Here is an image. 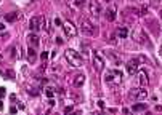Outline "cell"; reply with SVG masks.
I'll return each instance as SVG.
<instances>
[{
  "mask_svg": "<svg viewBox=\"0 0 162 115\" xmlns=\"http://www.w3.org/2000/svg\"><path fill=\"white\" fill-rule=\"evenodd\" d=\"M138 83H140L141 88H144V86L149 83V78H148L146 71H138Z\"/></svg>",
  "mask_w": 162,
  "mask_h": 115,
  "instance_id": "8fae6325",
  "label": "cell"
},
{
  "mask_svg": "<svg viewBox=\"0 0 162 115\" xmlns=\"http://www.w3.org/2000/svg\"><path fill=\"white\" fill-rule=\"evenodd\" d=\"M130 35H132V38H133V42H137V43H140V45L148 43V37H146V34H144L141 29H133Z\"/></svg>",
  "mask_w": 162,
  "mask_h": 115,
  "instance_id": "8992f818",
  "label": "cell"
},
{
  "mask_svg": "<svg viewBox=\"0 0 162 115\" xmlns=\"http://www.w3.org/2000/svg\"><path fill=\"white\" fill-rule=\"evenodd\" d=\"M18 19H19V13H18V11H13V13H7V15H5V21H7V22H15Z\"/></svg>",
  "mask_w": 162,
  "mask_h": 115,
  "instance_id": "e0dca14e",
  "label": "cell"
},
{
  "mask_svg": "<svg viewBox=\"0 0 162 115\" xmlns=\"http://www.w3.org/2000/svg\"><path fill=\"white\" fill-rule=\"evenodd\" d=\"M47 58H48V53H47V51H43V53H42V59H43V61H45V59H47Z\"/></svg>",
  "mask_w": 162,
  "mask_h": 115,
  "instance_id": "f1b7e54d",
  "label": "cell"
},
{
  "mask_svg": "<svg viewBox=\"0 0 162 115\" xmlns=\"http://www.w3.org/2000/svg\"><path fill=\"white\" fill-rule=\"evenodd\" d=\"M68 3L72 5V7H83V5H85L83 0H68Z\"/></svg>",
  "mask_w": 162,
  "mask_h": 115,
  "instance_id": "44dd1931",
  "label": "cell"
},
{
  "mask_svg": "<svg viewBox=\"0 0 162 115\" xmlns=\"http://www.w3.org/2000/svg\"><path fill=\"white\" fill-rule=\"evenodd\" d=\"M159 54H160V56H162V48H160V51H159Z\"/></svg>",
  "mask_w": 162,
  "mask_h": 115,
  "instance_id": "8d00e7d4",
  "label": "cell"
},
{
  "mask_svg": "<svg viewBox=\"0 0 162 115\" xmlns=\"http://www.w3.org/2000/svg\"><path fill=\"white\" fill-rule=\"evenodd\" d=\"M56 43L61 45V43H63V38H61V37H56Z\"/></svg>",
  "mask_w": 162,
  "mask_h": 115,
  "instance_id": "f546056e",
  "label": "cell"
},
{
  "mask_svg": "<svg viewBox=\"0 0 162 115\" xmlns=\"http://www.w3.org/2000/svg\"><path fill=\"white\" fill-rule=\"evenodd\" d=\"M18 109H24V104H23V102H18Z\"/></svg>",
  "mask_w": 162,
  "mask_h": 115,
  "instance_id": "1f68e13d",
  "label": "cell"
},
{
  "mask_svg": "<svg viewBox=\"0 0 162 115\" xmlns=\"http://www.w3.org/2000/svg\"><path fill=\"white\" fill-rule=\"evenodd\" d=\"M93 115H103V113H101V112H95Z\"/></svg>",
  "mask_w": 162,
  "mask_h": 115,
  "instance_id": "e575fe53",
  "label": "cell"
},
{
  "mask_svg": "<svg viewBox=\"0 0 162 115\" xmlns=\"http://www.w3.org/2000/svg\"><path fill=\"white\" fill-rule=\"evenodd\" d=\"M116 35L119 37V38H127V37H128V31H127V27H124V26L117 27V29H116Z\"/></svg>",
  "mask_w": 162,
  "mask_h": 115,
  "instance_id": "2e32d148",
  "label": "cell"
},
{
  "mask_svg": "<svg viewBox=\"0 0 162 115\" xmlns=\"http://www.w3.org/2000/svg\"><path fill=\"white\" fill-rule=\"evenodd\" d=\"M144 109H148V107H146V104H143V102H135V104L132 106L133 112H143Z\"/></svg>",
  "mask_w": 162,
  "mask_h": 115,
  "instance_id": "d6986e66",
  "label": "cell"
},
{
  "mask_svg": "<svg viewBox=\"0 0 162 115\" xmlns=\"http://www.w3.org/2000/svg\"><path fill=\"white\" fill-rule=\"evenodd\" d=\"M92 61H93L95 71H103V67H104V59L101 58V54H100L98 51H93V53H92Z\"/></svg>",
  "mask_w": 162,
  "mask_h": 115,
  "instance_id": "ba28073f",
  "label": "cell"
},
{
  "mask_svg": "<svg viewBox=\"0 0 162 115\" xmlns=\"http://www.w3.org/2000/svg\"><path fill=\"white\" fill-rule=\"evenodd\" d=\"M26 91H27V93H29V96H39V88H37V86H32V85H29V83H27L26 85Z\"/></svg>",
  "mask_w": 162,
  "mask_h": 115,
  "instance_id": "ac0fdd59",
  "label": "cell"
},
{
  "mask_svg": "<svg viewBox=\"0 0 162 115\" xmlns=\"http://www.w3.org/2000/svg\"><path fill=\"white\" fill-rule=\"evenodd\" d=\"M55 24H56V26H63V21H61L59 18H55Z\"/></svg>",
  "mask_w": 162,
  "mask_h": 115,
  "instance_id": "484cf974",
  "label": "cell"
},
{
  "mask_svg": "<svg viewBox=\"0 0 162 115\" xmlns=\"http://www.w3.org/2000/svg\"><path fill=\"white\" fill-rule=\"evenodd\" d=\"M27 42H29V45L32 48H35L40 45V38H39V35H35V34H29V35H27Z\"/></svg>",
  "mask_w": 162,
  "mask_h": 115,
  "instance_id": "4fadbf2b",
  "label": "cell"
},
{
  "mask_svg": "<svg viewBox=\"0 0 162 115\" xmlns=\"http://www.w3.org/2000/svg\"><path fill=\"white\" fill-rule=\"evenodd\" d=\"M7 75H8L10 78H15V72H13V71H8V72H7Z\"/></svg>",
  "mask_w": 162,
  "mask_h": 115,
  "instance_id": "83f0119b",
  "label": "cell"
},
{
  "mask_svg": "<svg viewBox=\"0 0 162 115\" xmlns=\"http://www.w3.org/2000/svg\"><path fill=\"white\" fill-rule=\"evenodd\" d=\"M10 99H12V101L15 102V101H16V94H10Z\"/></svg>",
  "mask_w": 162,
  "mask_h": 115,
  "instance_id": "4dcf8cb0",
  "label": "cell"
},
{
  "mask_svg": "<svg viewBox=\"0 0 162 115\" xmlns=\"http://www.w3.org/2000/svg\"><path fill=\"white\" fill-rule=\"evenodd\" d=\"M5 29V24H2V22H0V31H3Z\"/></svg>",
  "mask_w": 162,
  "mask_h": 115,
  "instance_id": "836d02e7",
  "label": "cell"
},
{
  "mask_svg": "<svg viewBox=\"0 0 162 115\" xmlns=\"http://www.w3.org/2000/svg\"><path fill=\"white\" fill-rule=\"evenodd\" d=\"M88 8H90V13H92V16H95V18H98L100 13H101V5H100L98 2H92Z\"/></svg>",
  "mask_w": 162,
  "mask_h": 115,
  "instance_id": "7c38bea8",
  "label": "cell"
},
{
  "mask_svg": "<svg viewBox=\"0 0 162 115\" xmlns=\"http://www.w3.org/2000/svg\"><path fill=\"white\" fill-rule=\"evenodd\" d=\"M128 97H132V99H137V101H143L148 97V91L144 88H132L128 91Z\"/></svg>",
  "mask_w": 162,
  "mask_h": 115,
  "instance_id": "5b68a950",
  "label": "cell"
},
{
  "mask_svg": "<svg viewBox=\"0 0 162 115\" xmlns=\"http://www.w3.org/2000/svg\"><path fill=\"white\" fill-rule=\"evenodd\" d=\"M71 115H80V110H76L74 113H71Z\"/></svg>",
  "mask_w": 162,
  "mask_h": 115,
  "instance_id": "d6a6232c",
  "label": "cell"
},
{
  "mask_svg": "<svg viewBox=\"0 0 162 115\" xmlns=\"http://www.w3.org/2000/svg\"><path fill=\"white\" fill-rule=\"evenodd\" d=\"M2 109H3V104H2V102H0V110H2Z\"/></svg>",
  "mask_w": 162,
  "mask_h": 115,
  "instance_id": "d590c367",
  "label": "cell"
},
{
  "mask_svg": "<svg viewBox=\"0 0 162 115\" xmlns=\"http://www.w3.org/2000/svg\"><path fill=\"white\" fill-rule=\"evenodd\" d=\"M116 15H117V10H116V7L114 5H111V7H108L106 8V11H104V18L108 19V21H116Z\"/></svg>",
  "mask_w": 162,
  "mask_h": 115,
  "instance_id": "30bf717a",
  "label": "cell"
},
{
  "mask_svg": "<svg viewBox=\"0 0 162 115\" xmlns=\"http://www.w3.org/2000/svg\"><path fill=\"white\" fill-rule=\"evenodd\" d=\"M63 31L66 34V37H74L77 31H76V26L72 24L71 21H63Z\"/></svg>",
  "mask_w": 162,
  "mask_h": 115,
  "instance_id": "9c48e42d",
  "label": "cell"
},
{
  "mask_svg": "<svg viewBox=\"0 0 162 115\" xmlns=\"http://www.w3.org/2000/svg\"><path fill=\"white\" fill-rule=\"evenodd\" d=\"M0 59H2V56H0Z\"/></svg>",
  "mask_w": 162,
  "mask_h": 115,
  "instance_id": "ab89813d",
  "label": "cell"
},
{
  "mask_svg": "<svg viewBox=\"0 0 162 115\" xmlns=\"http://www.w3.org/2000/svg\"><path fill=\"white\" fill-rule=\"evenodd\" d=\"M16 112H18V109H16L15 106L10 107V113H12V115H16Z\"/></svg>",
  "mask_w": 162,
  "mask_h": 115,
  "instance_id": "cb8c5ba5",
  "label": "cell"
},
{
  "mask_svg": "<svg viewBox=\"0 0 162 115\" xmlns=\"http://www.w3.org/2000/svg\"><path fill=\"white\" fill-rule=\"evenodd\" d=\"M27 61L31 62V64H34V62L37 61V53H35V50L29 47V50H27Z\"/></svg>",
  "mask_w": 162,
  "mask_h": 115,
  "instance_id": "9a60e30c",
  "label": "cell"
},
{
  "mask_svg": "<svg viewBox=\"0 0 162 115\" xmlns=\"http://www.w3.org/2000/svg\"><path fill=\"white\" fill-rule=\"evenodd\" d=\"M106 54H108V56H109V59H113L116 64H120V62H122V61L119 59L120 56H119V54H116V53H113V51H106Z\"/></svg>",
  "mask_w": 162,
  "mask_h": 115,
  "instance_id": "ffe728a7",
  "label": "cell"
},
{
  "mask_svg": "<svg viewBox=\"0 0 162 115\" xmlns=\"http://www.w3.org/2000/svg\"><path fill=\"white\" fill-rule=\"evenodd\" d=\"M3 96H5V88H3V86H0V99H2Z\"/></svg>",
  "mask_w": 162,
  "mask_h": 115,
  "instance_id": "4316f807",
  "label": "cell"
},
{
  "mask_svg": "<svg viewBox=\"0 0 162 115\" xmlns=\"http://www.w3.org/2000/svg\"><path fill=\"white\" fill-rule=\"evenodd\" d=\"M83 83H85V75H83V74H77L74 77V80H72V85H74L76 88H80Z\"/></svg>",
  "mask_w": 162,
  "mask_h": 115,
  "instance_id": "5bb4252c",
  "label": "cell"
},
{
  "mask_svg": "<svg viewBox=\"0 0 162 115\" xmlns=\"http://www.w3.org/2000/svg\"><path fill=\"white\" fill-rule=\"evenodd\" d=\"M122 80H124V74L120 71H117V69H113V71H108L104 74V82L108 83L111 88H114V86H119L122 83Z\"/></svg>",
  "mask_w": 162,
  "mask_h": 115,
  "instance_id": "6da1fadb",
  "label": "cell"
},
{
  "mask_svg": "<svg viewBox=\"0 0 162 115\" xmlns=\"http://www.w3.org/2000/svg\"><path fill=\"white\" fill-rule=\"evenodd\" d=\"M160 16H162V11H160Z\"/></svg>",
  "mask_w": 162,
  "mask_h": 115,
  "instance_id": "f35d334b",
  "label": "cell"
},
{
  "mask_svg": "<svg viewBox=\"0 0 162 115\" xmlns=\"http://www.w3.org/2000/svg\"><path fill=\"white\" fill-rule=\"evenodd\" d=\"M117 35H113V37H109V40H111V43L113 45H117V38H116Z\"/></svg>",
  "mask_w": 162,
  "mask_h": 115,
  "instance_id": "d4e9b609",
  "label": "cell"
},
{
  "mask_svg": "<svg viewBox=\"0 0 162 115\" xmlns=\"http://www.w3.org/2000/svg\"><path fill=\"white\" fill-rule=\"evenodd\" d=\"M29 27L32 32H39V31H45L47 29V22L43 16H32L31 22H29Z\"/></svg>",
  "mask_w": 162,
  "mask_h": 115,
  "instance_id": "277c9868",
  "label": "cell"
},
{
  "mask_svg": "<svg viewBox=\"0 0 162 115\" xmlns=\"http://www.w3.org/2000/svg\"><path fill=\"white\" fill-rule=\"evenodd\" d=\"M148 13V7H146V5H143V7L141 8H140V11H138V15H141V16H144V15H146Z\"/></svg>",
  "mask_w": 162,
  "mask_h": 115,
  "instance_id": "7402d4cb",
  "label": "cell"
},
{
  "mask_svg": "<svg viewBox=\"0 0 162 115\" xmlns=\"http://www.w3.org/2000/svg\"><path fill=\"white\" fill-rule=\"evenodd\" d=\"M83 2H88V0H83Z\"/></svg>",
  "mask_w": 162,
  "mask_h": 115,
  "instance_id": "74e56055",
  "label": "cell"
},
{
  "mask_svg": "<svg viewBox=\"0 0 162 115\" xmlns=\"http://www.w3.org/2000/svg\"><path fill=\"white\" fill-rule=\"evenodd\" d=\"M64 56H66V59H68V62L72 66V67H80L83 64V58L80 53H77L76 50H72V48H68L64 51Z\"/></svg>",
  "mask_w": 162,
  "mask_h": 115,
  "instance_id": "3957f363",
  "label": "cell"
},
{
  "mask_svg": "<svg viewBox=\"0 0 162 115\" xmlns=\"http://www.w3.org/2000/svg\"><path fill=\"white\" fill-rule=\"evenodd\" d=\"M80 31L85 34V35H88V37H96L100 34V27L95 24L92 19L85 18V19H82V22H80Z\"/></svg>",
  "mask_w": 162,
  "mask_h": 115,
  "instance_id": "7a4b0ae2",
  "label": "cell"
},
{
  "mask_svg": "<svg viewBox=\"0 0 162 115\" xmlns=\"http://www.w3.org/2000/svg\"><path fill=\"white\" fill-rule=\"evenodd\" d=\"M138 66H140V59H138V58H132V59H128V61L125 62L127 74H130V75H133V74H137V71H138Z\"/></svg>",
  "mask_w": 162,
  "mask_h": 115,
  "instance_id": "52a82bcc",
  "label": "cell"
},
{
  "mask_svg": "<svg viewBox=\"0 0 162 115\" xmlns=\"http://www.w3.org/2000/svg\"><path fill=\"white\" fill-rule=\"evenodd\" d=\"M45 96L52 99V97H53V90L52 88H45Z\"/></svg>",
  "mask_w": 162,
  "mask_h": 115,
  "instance_id": "603a6c76",
  "label": "cell"
}]
</instances>
